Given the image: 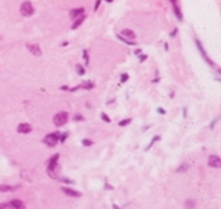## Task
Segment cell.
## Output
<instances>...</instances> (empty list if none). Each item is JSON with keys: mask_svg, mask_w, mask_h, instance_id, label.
<instances>
[{"mask_svg": "<svg viewBox=\"0 0 221 209\" xmlns=\"http://www.w3.org/2000/svg\"><path fill=\"white\" fill-rule=\"evenodd\" d=\"M57 160H59V154H53L51 157V160H49V163H48V174L51 177H53V178L59 180V176L56 174V170H59V167H57Z\"/></svg>", "mask_w": 221, "mask_h": 209, "instance_id": "1", "label": "cell"}, {"mask_svg": "<svg viewBox=\"0 0 221 209\" xmlns=\"http://www.w3.org/2000/svg\"><path fill=\"white\" fill-rule=\"evenodd\" d=\"M67 121H69V114L66 111H60V112H57L53 117V123L56 126H63L64 123H67Z\"/></svg>", "mask_w": 221, "mask_h": 209, "instance_id": "2", "label": "cell"}, {"mask_svg": "<svg viewBox=\"0 0 221 209\" xmlns=\"http://www.w3.org/2000/svg\"><path fill=\"white\" fill-rule=\"evenodd\" d=\"M20 11H21V14L24 17H29V16H32L34 14V6L31 4V2H24V3L21 4V7H20Z\"/></svg>", "mask_w": 221, "mask_h": 209, "instance_id": "3", "label": "cell"}, {"mask_svg": "<svg viewBox=\"0 0 221 209\" xmlns=\"http://www.w3.org/2000/svg\"><path fill=\"white\" fill-rule=\"evenodd\" d=\"M60 139V136H59V133H51V135H48V136H45L44 138V143L45 145H48L49 148H53L55 145L57 143V140Z\"/></svg>", "mask_w": 221, "mask_h": 209, "instance_id": "4", "label": "cell"}, {"mask_svg": "<svg viewBox=\"0 0 221 209\" xmlns=\"http://www.w3.org/2000/svg\"><path fill=\"white\" fill-rule=\"evenodd\" d=\"M27 48H28V51L34 55V56H41V55H42L41 46L38 45V44H27Z\"/></svg>", "mask_w": 221, "mask_h": 209, "instance_id": "5", "label": "cell"}, {"mask_svg": "<svg viewBox=\"0 0 221 209\" xmlns=\"http://www.w3.org/2000/svg\"><path fill=\"white\" fill-rule=\"evenodd\" d=\"M121 37H123L125 39H127V41H134V38H136V34H134V31H132V30H123L121 34H119Z\"/></svg>", "mask_w": 221, "mask_h": 209, "instance_id": "6", "label": "cell"}, {"mask_svg": "<svg viewBox=\"0 0 221 209\" xmlns=\"http://www.w3.org/2000/svg\"><path fill=\"white\" fill-rule=\"evenodd\" d=\"M221 164V160H220V156H210L209 157V166L213 168H218Z\"/></svg>", "mask_w": 221, "mask_h": 209, "instance_id": "7", "label": "cell"}, {"mask_svg": "<svg viewBox=\"0 0 221 209\" xmlns=\"http://www.w3.org/2000/svg\"><path fill=\"white\" fill-rule=\"evenodd\" d=\"M32 131V128L29 123H20L18 128H17V132L18 133H29Z\"/></svg>", "mask_w": 221, "mask_h": 209, "instance_id": "8", "label": "cell"}, {"mask_svg": "<svg viewBox=\"0 0 221 209\" xmlns=\"http://www.w3.org/2000/svg\"><path fill=\"white\" fill-rule=\"evenodd\" d=\"M10 208L11 209H25V205L21 199H13V201H10Z\"/></svg>", "mask_w": 221, "mask_h": 209, "instance_id": "9", "label": "cell"}, {"mask_svg": "<svg viewBox=\"0 0 221 209\" xmlns=\"http://www.w3.org/2000/svg\"><path fill=\"white\" fill-rule=\"evenodd\" d=\"M84 16V8H74V10H72L70 11V17H72L73 20H76V18H78V17Z\"/></svg>", "mask_w": 221, "mask_h": 209, "instance_id": "10", "label": "cell"}, {"mask_svg": "<svg viewBox=\"0 0 221 209\" xmlns=\"http://www.w3.org/2000/svg\"><path fill=\"white\" fill-rule=\"evenodd\" d=\"M62 191H63L66 195H69V197H74V198H77V197H80L81 194L78 192V191H74V189H70V188H67V187H63L62 188Z\"/></svg>", "mask_w": 221, "mask_h": 209, "instance_id": "11", "label": "cell"}, {"mask_svg": "<svg viewBox=\"0 0 221 209\" xmlns=\"http://www.w3.org/2000/svg\"><path fill=\"white\" fill-rule=\"evenodd\" d=\"M18 187H13V185H2L0 184V192H11Z\"/></svg>", "mask_w": 221, "mask_h": 209, "instance_id": "12", "label": "cell"}, {"mask_svg": "<svg viewBox=\"0 0 221 209\" xmlns=\"http://www.w3.org/2000/svg\"><path fill=\"white\" fill-rule=\"evenodd\" d=\"M83 21H84V16H81V17H78V18H76V21H74V24L72 25V30H76V28H78L81 24H83Z\"/></svg>", "mask_w": 221, "mask_h": 209, "instance_id": "13", "label": "cell"}, {"mask_svg": "<svg viewBox=\"0 0 221 209\" xmlns=\"http://www.w3.org/2000/svg\"><path fill=\"white\" fill-rule=\"evenodd\" d=\"M173 8H175V14H176V17H178V20H181V21H182V18H183V17H182V13H181V8L178 7L176 4H173Z\"/></svg>", "mask_w": 221, "mask_h": 209, "instance_id": "14", "label": "cell"}, {"mask_svg": "<svg viewBox=\"0 0 221 209\" xmlns=\"http://www.w3.org/2000/svg\"><path fill=\"white\" fill-rule=\"evenodd\" d=\"M195 208V201H186L185 202V209H193Z\"/></svg>", "mask_w": 221, "mask_h": 209, "instance_id": "15", "label": "cell"}, {"mask_svg": "<svg viewBox=\"0 0 221 209\" xmlns=\"http://www.w3.org/2000/svg\"><path fill=\"white\" fill-rule=\"evenodd\" d=\"M130 122H132V118H127V119H123V121H121V122H119V125H121V126H126V125H129Z\"/></svg>", "mask_w": 221, "mask_h": 209, "instance_id": "16", "label": "cell"}, {"mask_svg": "<svg viewBox=\"0 0 221 209\" xmlns=\"http://www.w3.org/2000/svg\"><path fill=\"white\" fill-rule=\"evenodd\" d=\"M81 87H83V89H87V90H90V89H93V87H94V84L91 82H87V83H84V84H83Z\"/></svg>", "mask_w": 221, "mask_h": 209, "instance_id": "17", "label": "cell"}, {"mask_svg": "<svg viewBox=\"0 0 221 209\" xmlns=\"http://www.w3.org/2000/svg\"><path fill=\"white\" fill-rule=\"evenodd\" d=\"M77 73L80 74V76H83V74H84V73H85V70H84V67H83V66H80V65H78V66H77Z\"/></svg>", "mask_w": 221, "mask_h": 209, "instance_id": "18", "label": "cell"}, {"mask_svg": "<svg viewBox=\"0 0 221 209\" xmlns=\"http://www.w3.org/2000/svg\"><path fill=\"white\" fill-rule=\"evenodd\" d=\"M83 55H84V61H85V63H88V62H90V58H88V51H87V49H84V51H83Z\"/></svg>", "mask_w": 221, "mask_h": 209, "instance_id": "19", "label": "cell"}, {"mask_svg": "<svg viewBox=\"0 0 221 209\" xmlns=\"http://www.w3.org/2000/svg\"><path fill=\"white\" fill-rule=\"evenodd\" d=\"M83 145H84V146H91V145H93V142H91V140H88V139H84V140H83Z\"/></svg>", "mask_w": 221, "mask_h": 209, "instance_id": "20", "label": "cell"}, {"mask_svg": "<svg viewBox=\"0 0 221 209\" xmlns=\"http://www.w3.org/2000/svg\"><path fill=\"white\" fill-rule=\"evenodd\" d=\"M158 139H160V136H155V138H154V139H153V140H151V143H150V145H149V148H147V150H149V149H150V148H151V146H153V143H154V142H157V140H158Z\"/></svg>", "mask_w": 221, "mask_h": 209, "instance_id": "21", "label": "cell"}, {"mask_svg": "<svg viewBox=\"0 0 221 209\" xmlns=\"http://www.w3.org/2000/svg\"><path fill=\"white\" fill-rule=\"evenodd\" d=\"M101 117H102V119H104V121H106V122H111V119H109V117L106 114H102Z\"/></svg>", "mask_w": 221, "mask_h": 209, "instance_id": "22", "label": "cell"}, {"mask_svg": "<svg viewBox=\"0 0 221 209\" xmlns=\"http://www.w3.org/2000/svg\"><path fill=\"white\" fill-rule=\"evenodd\" d=\"M127 79H129V76H127V74H122V83L127 82Z\"/></svg>", "mask_w": 221, "mask_h": 209, "instance_id": "23", "label": "cell"}, {"mask_svg": "<svg viewBox=\"0 0 221 209\" xmlns=\"http://www.w3.org/2000/svg\"><path fill=\"white\" fill-rule=\"evenodd\" d=\"M100 3H101V0H97V2H95V7H94V10H95V11L98 10V7H100Z\"/></svg>", "mask_w": 221, "mask_h": 209, "instance_id": "24", "label": "cell"}, {"mask_svg": "<svg viewBox=\"0 0 221 209\" xmlns=\"http://www.w3.org/2000/svg\"><path fill=\"white\" fill-rule=\"evenodd\" d=\"M74 119H76V121H80V119H84V118H83V115H76Z\"/></svg>", "mask_w": 221, "mask_h": 209, "instance_id": "25", "label": "cell"}, {"mask_svg": "<svg viewBox=\"0 0 221 209\" xmlns=\"http://www.w3.org/2000/svg\"><path fill=\"white\" fill-rule=\"evenodd\" d=\"M176 33H178V30L175 28V30L172 31V34H171V37H175V35H176Z\"/></svg>", "mask_w": 221, "mask_h": 209, "instance_id": "26", "label": "cell"}, {"mask_svg": "<svg viewBox=\"0 0 221 209\" xmlns=\"http://www.w3.org/2000/svg\"><path fill=\"white\" fill-rule=\"evenodd\" d=\"M147 59V55H141V58H140V61L143 62V61H146Z\"/></svg>", "mask_w": 221, "mask_h": 209, "instance_id": "27", "label": "cell"}, {"mask_svg": "<svg viewBox=\"0 0 221 209\" xmlns=\"http://www.w3.org/2000/svg\"><path fill=\"white\" fill-rule=\"evenodd\" d=\"M158 112H160V114H165V111L162 110V108H158Z\"/></svg>", "mask_w": 221, "mask_h": 209, "instance_id": "28", "label": "cell"}, {"mask_svg": "<svg viewBox=\"0 0 221 209\" xmlns=\"http://www.w3.org/2000/svg\"><path fill=\"white\" fill-rule=\"evenodd\" d=\"M6 206H7V205H4V204H2V205H0V209H6Z\"/></svg>", "mask_w": 221, "mask_h": 209, "instance_id": "29", "label": "cell"}, {"mask_svg": "<svg viewBox=\"0 0 221 209\" xmlns=\"http://www.w3.org/2000/svg\"><path fill=\"white\" fill-rule=\"evenodd\" d=\"M171 2H172V3H173V4H176V3H175V0H171Z\"/></svg>", "mask_w": 221, "mask_h": 209, "instance_id": "30", "label": "cell"}, {"mask_svg": "<svg viewBox=\"0 0 221 209\" xmlns=\"http://www.w3.org/2000/svg\"><path fill=\"white\" fill-rule=\"evenodd\" d=\"M106 2H109V3H111V2H112V0H106Z\"/></svg>", "mask_w": 221, "mask_h": 209, "instance_id": "31", "label": "cell"}]
</instances>
